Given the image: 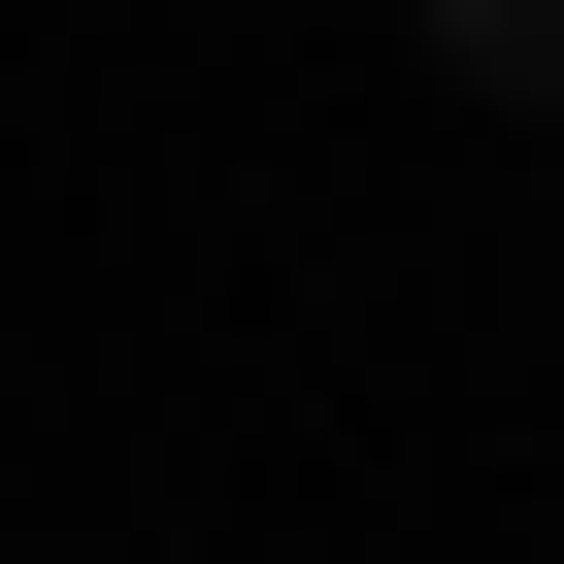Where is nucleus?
I'll list each match as a JSON object with an SVG mask.
<instances>
[{
    "label": "nucleus",
    "mask_w": 564,
    "mask_h": 564,
    "mask_svg": "<svg viewBox=\"0 0 564 564\" xmlns=\"http://www.w3.org/2000/svg\"><path fill=\"white\" fill-rule=\"evenodd\" d=\"M432 67H531V100H564V0H432Z\"/></svg>",
    "instance_id": "nucleus-1"
}]
</instances>
